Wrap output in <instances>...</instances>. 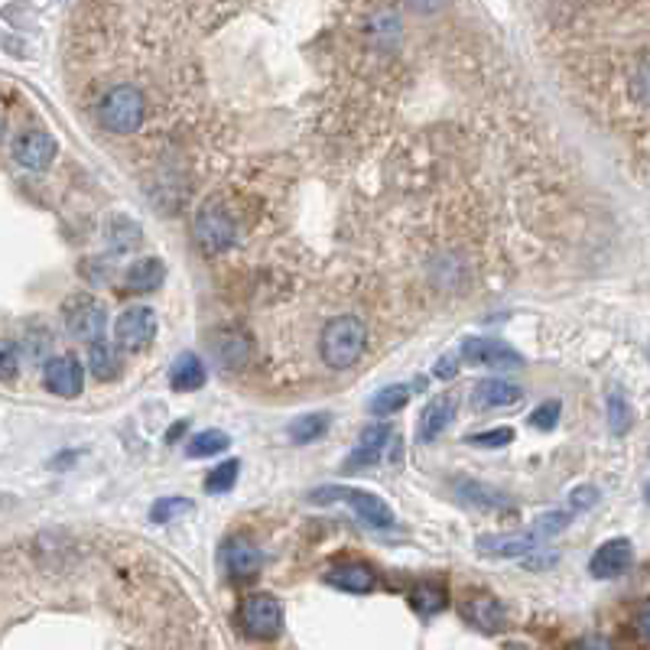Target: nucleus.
<instances>
[{
  "mask_svg": "<svg viewBox=\"0 0 650 650\" xmlns=\"http://www.w3.org/2000/svg\"><path fill=\"white\" fill-rule=\"evenodd\" d=\"M368 352V326L358 316H335L319 335V355L332 371L355 368Z\"/></svg>",
  "mask_w": 650,
  "mask_h": 650,
  "instance_id": "1",
  "label": "nucleus"
},
{
  "mask_svg": "<svg viewBox=\"0 0 650 650\" xmlns=\"http://www.w3.org/2000/svg\"><path fill=\"white\" fill-rule=\"evenodd\" d=\"M98 118L111 133H121V137L137 133L146 121V98L137 85H128V82L115 85L105 92V98L98 105Z\"/></svg>",
  "mask_w": 650,
  "mask_h": 650,
  "instance_id": "2",
  "label": "nucleus"
},
{
  "mask_svg": "<svg viewBox=\"0 0 650 650\" xmlns=\"http://www.w3.org/2000/svg\"><path fill=\"white\" fill-rule=\"evenodd\" d=\"M309 501L312 505H332V501H339V505H348L362 523H368V527H375V530H388L393 527V511H390V505L385 498H378V495H371V492H365V488H345V485H322V488H316L312 495H309Z\"/></svg>",
  "mask_w": 650,
  "mask_h": 650,
  "instance_id": "3",
  "label": "nucleus"
},
{
  "mask_svg": "<svg viewBox=\"0 0 650 650\" xmlns=\"http://www.w3.org/2000/svg\"><path fill=\"white\" fill-rule=\"evenodd\" d=\"M196 241L205 255H225L238 241V225L218 199H205L196 212Z\"/></svg>",
  "mask_w": 650,
  "mask_h": 650,
  "instance_id": "4",
  "label": "nucleus"
},
{
  "mask_svg": "<svg viewBox=\"0 0 650 650\" xmlns=\"http://www.w3.org/2000/svg\"><path fill=\"white\" fill-rule=\"evenodd\" d=\"M156 332H159L156 312L150 306H130L115 322V348L128 355H140L153 345Z\"/></svg>",
  "mask_w": 650,
  "mask_h": 650,
  "instance_id": "5",
  "label": "nucleus"
},
{
  "mask_svg": "<svg viewBox=\"0 0 650 650\" xmlns=\"http://www.w3.org/2000/svg\"><path fill=\"white\" fill-rule=\"evenodd\" d=\"M66 316V329L72 339L79 342H98L108 329V309L105 303H98L95 296H72L62 309Z\"/></svg>",
  "mask_w": 650,
  "mask_h": 650,
  "instance_id": "6",
  "label": "nucleus"
},
{
  "mask_svg": "<svg viewBox=\"0 0 650 650\" xmlns=\"http://www.w3.org/2000/svg\"><path fill=\"white\" fill-rule=\"evenodd\" d=\"M241 628L255 641H273L283 631V605L267 592L248 595L241 602Z\"/></svg>",
  "mask_w": 650,
  "mask_h": 650,
  "instance_id": "7",
  "label": "nucleus"
},
{
  "mask_svg": "<svg viewBox=\"0 0 650 650\" xmlns=\"http://www.w3.org/2000/svg\"><path fill=\"white\" fill-rule=\"evenodd\" d=\"M209 352H212V358L222 371L235 375V371L248 368V362L255 355V345L241 329H218V332L209 335Z\"/></svg>",
  "mask_w": 650,
  "mask_h": 650,
  "instance_id": "8",
  "label": "nucleus"
},
{
  "mask_svg": "<svg viewBox=\"0 0 650 650\" xmlns=\"http://www.w3.org/2000/svg\"><path fill=\"white\" fill-rule=\"evenodd\" d=\"M462 358L469 365H478V368H492V371H511L520 368L523 358L511 345L498 342V339H485V335H475V339H465L462 342Z\"/></svg>",
  "mask_w": 650,
  "mask_h": 650,
  "instance_id": "9",
  "label": "nucleus"
},
{
  "mask_svg": "<svg viewBox=\"0 0 650 650\" xmlns=\"http://www.w3.org/2000/svg\"><path fill=\"white\" fill-rule=\"evenodd\" d=\"M222 566H225L232 582H251L260 572V566H263L258 543L251 536H245V533L228 536L225 546H222Z\"/></svg>",
  "mask_w": 650,
  "mask_h": 650,
  "instance_id": "10",
  "label": "nucleus"
},
{
  "mask_svg": "<svg viewBox=\"0 0 650 650\" xmlns=\"http://www.w3.org/2000/svg\"><path fill=\"white\" fill-rule=\"evenodd\" d=\"M631 563H635V546H631V540H628V536H612V540H605V543L592 553L589 572H592L595 579H618V576H625V572L631 569Z\"/></svg>",
  "mask_w": 650,
  "mask_h": 650,
  "instance_id": "11",
  "label": "nucleus"
},
{
  "mask_svg": "<svg viewBox=\"0 0 650 650\" xmlns=\"http://www.w3.org/2000/svg\"><path fill=\"white\" fill-rule=\"evenodd\" d=\"M456 498L472 508V511H482V515H501V511H515V498H508L505 492L478 482V478H456Z\"/></svg>",
  "mask_w": 650,
  "mask_h": 650,
  "instance_id": "12",
  "label": "nucleus"
},
{
  "mask_svg": "<svg viewBox=\"0 0 650 650\" xmlns=\"http://www.w3.org/2000/svg\"><path fill=\"white\" fill-rule=\"evenodd\" d=\"M43 381L56 397H79L85 388V368L75 355H52L43 368Z\"/></svg>",
  "mask_w": 650,
  "mask_h": 650,
  "instance_id": "13",
  "label": "nucleus"
},
{
  "mask_svg": "<svg viewBox=\"0 0 650 650\" xmlns=\"http://www.w3.org/2000/svg\"><path fill=\"white\" fill-rule=\"evenodd\" d=\"M56 150H59V143H56L52 133H46V130H26V133H20L16 143H13V159H16L23 169L39 173V169H46V166L56 159Z\"/></svg>",
  "mask_w": 650,
  "mask_h": 650,
  "instance_id": "14",
  "label": "nucleus"
},
{
  "mask_svg": "<svg viewBox=\"0 0 650 650\" xmlns=\"http://www.w3.org/2000/svg\"><path fill=\"white\" fill-rule=\"evenodd\" d=\"M540 546V536L533 530L527 533H501V536H482L478 553L482 556H498V559H523Z\"/></svg>",
  "mask_w": 650,
  "mask_h": 650,
  "instance_id": "15",
  "label": "nucleus"
},
{
  "mask_svg": "<svg viewBox=\"0 0 650 650\" xmlns=\"http://www.w3.org/2000/svg\"><path fill=\"white\" fill-rule=\"evenodd\" d=\"M523 400V388L511 385V381H501V378H488V381H478L472 390V406L478 413H488V410H505V406H515Z\"/></svg>",
  "mask_w": 650,
  "mask_h": 650,
  "instance_id": "16",
  "label": "nucleus"
},
{
  "mask_svg": "<svg viewBox=\"0 0 650 650\" xmlns=\"http://www.w3.org/2000/svg\"><path fill=\"white\" fill-rule=\"evenodd\" d=\"M456 419V400L452 397H433L426 406H423V413H419V423H416V436H419V442H436L446 429H449V423Z\"/></svg>",
  "mask_w": 650,
  "mask_h": 650,
  "instance_id": "17",
  "label": "nucleus"
},
{
  "mask_svg": "<svg viewBox=\"0 0 650 650\" xmlns=\"http://www.w3.org/2000/svg\"><path fill=\"white\" fill-rule=\"evenodd\" d=\"M326 582L342 592H352V595H368L378 586V572L368 563H342L326 572Z\"/></svg>",
  "mask_w": 650,
  "mask_h": 650,
  "instance_id": "18",
  "label": "nucleus"
},
{
  "mask_svg": "<svg viewBox=\"0 0 650 650\" xmlns=\"http://www.w3.org/2000/svg\"><path fill=\"white\" fill-rule=\"evenodd\" d=\"M462 615H465L475 628H482V631H501V628L508 625V612H505V605H501L495 595H485V592L469 595V602H465Z\"/></svg>",
  "mask_w": 650,
  "mask_h": 650,
  "instance_id": "19",
  "label": "nucleus"
},
{
  "mask_svg": "<svg viewBox=\"0 0 650 650\" xmlns=\"http://www.w3.org/2000/svg\"><path fill=\"white\" fill-rule=\"evenodd\" d=\"M390 436H393L390 426H371V429H365L362 439H358V446L352 449L345 469H348V472H358V469H365V465H375V462L381 459V452H385Z\"/></svg>",
  "mask_w": 650,
  "mask_h": 650,
  "instance_id": "20",
  "label": "nucleus"
},
{
  "mask_svg": "<svg viewBox=\"0 0 650 650\" xmlns=\"http://www.w3.org/2000/svg\"><path fill=\"white\" fill-rule=\"evenodd\" d=\"M365 33H368V43L375 46V49H393L397 43H400V36H403V23H400V16L390 10V7H381V10H375L371 16H368V26H365Z\"/></svg>",
  "mask_w": 650,
  "mask_h": 650,
  "instance_id": "21",
  "label": "nucleus"
},
{
  "mask_svg": "<svg viewBox=\"0 0 650 650\" xmlns=\"http://www.w3.org/2000/svg\"><path fill=\"white\" fill-rule=\"evenodd\" d=\"M163 276H166V267L159 258L133 260L125 273V289L128 293H153V289H159Z\"/></svg>",
  "mask_w": 650,
  "mask_h": 650,
  "instance_id": "22",
  "label": "nucleus"
},
{
  "mask_svg": "<svg viewBox=\"0 0 650 650\" xmlns=\"http://www.w3.org/2000/svg\"><path fill=\"white\" fill-rule=\"evenodd\" d=\"M140 225L133 222V218H125V215H115L111 222H108V228H105V241H108V251L115 255V258H125L130 255L137 245H140Z\"/></svg>",
  "mask_w": 650,
  "mask_h": 650,
  "instance_id": "23",
  "label": "nucleus"
},
{
  "mask_svg": "<svg viewBox=\"0 0 650 650\" xmlns=\"http://www.w3.org/2000/svg\"><path fill=\"white\" fill-rule=\"evenodd\" d=\"M410 605H413V612H419L423 618L442 612V608L449 605V589H446V582H439V579L419 582V586L410 592Z\"/></svg>",
  "mask_w": 650,
  "mask_h": 650,
  "instance_id": "24",
  "label": "nucleus"
},
{
  "mask_svg": "<svg viewBox=\"0 0 650 650\" xmlns=\"http://www.w3.org/2000/svg\"><path fill=\"white\" fill-rule=\"evenodd\" d=\"M169 385L176 390L202 388V385H205V365H202V358L192 355V352H182V355L173 362V368H169Z\"/></svg>",
  "mask_w": 650,
  "mask_h": 650,
  "instance_id": "25",
  "label": "nucleus"
},
{
  "mask_svg": "<svg viewBox=\"0 0 650 650\" xmlns=\"http://www.w3.org/2000/svg\"><path fill=\"white\" fill-rule=\"evenodd\" d=\"M88 368L98 381H115L121 378V352L98 339L88 345Z\"/></svg>",
  "mask_w": 650,
  "mask_h": 650,
  "instance_id": "26",
  "label": "nucleus"
},
{
  "mask_svg": "<svg viewBox=\"0 0 650 650\" xmlns=\"http://www.w3.org/2000/svg\"><path fill=\"white\" fill-rule=\"evenodd\" d=\"M329 423H332L329 413H306V416H296V419L289 423V439H293L296 446L316 442V439L326 436Z\"/></svg>",
  "mask_w": 650,
  "mask_h": 650,
  "instance_id": "27",
  "label": "nucleus"
},
{
  "mask_svg": "<svg viewBox=\"0 0 650 650\" xmlns=\"http://www.w3.org/2000/svg\"><path fill=\"white\" fill-rule=\"evenodd\" d=\"M228 446H232V439H228L222 429H202V433H196V436L189 439L186 456H189V459H209V456L225 452Z\"/></svg>",
  "mask_w": 650,
  "mask_h": 650,
  "instance_id": "28",
  "label": "nucleus"
},
{
  "mask_svg": "<svg viewBox=\"0 0 650 650\" xmlns=\"http://www.w3.org/2000/svg\"><path fill=\"white\" fill-rule=\"evenodd\" d=\"M410 400V388L406 385H388L371 397V413L375 416H393L406 406Z\"/></svg>",
  "mask_w": 650,
  "mask_h": 650,
  "instance_id": "29",
  "label": "nucleus"
},
{
  "mask_svg": "<svg viewBox=\"0 0 650 650\" xmlns=\"http://www.w3.org/2000/svg\"><path fill=\"white\" fill-rule=\"evenodd\" d=\"M238 472H241V462H238V459L218 462V465L209 472V478H205V492H209V495H225V492H232L235 482H238Z\"/></svg>",
  "mask_w": 650,
  "mask_h": 650,
  "instance_id": "30",
  "label": "nucleus"
},
{
  "mask_svg": "<svg viewBox=\"0 0 650 650\" xmlns=\"http://www.w3.org/2000/svg\"><path fill=\"white\" fill-rule=\"evenodd\" d=\"M631 426V406L622 393H608V429L612 436H625Z\"/></svg>",
  "mask_w": 650,
  "mask_h": 650,
  "instance_id": "31",
  "label": "nucleus"
},
{
  "mask_svg": "<svg viewBox=\"0 0 650 650\" xmlns=\"http://www.w3.org/2000/svg\"><path fill=\"white\" fill-rule=\"evenodd\" d=\"M196 505L189 501V498H159L153 508H150V520L153 523H169V520H176L179 515H189Z\"/></svg>",
  "mask_w": 650,
  "mask_h": 650,
  "instance_id": "32",
  "label": "nucleus"
},
{
  "mask_svg": "<svg viewBox=\"0 0 650 650\" xmlns=\"http://www.w3.org/2000/svg\"><path fill=\"white\" fill-rule=\"evenodd\" d=\"M469 446H478V449H501V446H511L515 442V429L511 426H498V429H485V433H469L465 436Z\"/></svg>",
  "mask_w": 650,
  "mask_h": 650,
  "instance_id": "33",
  "label": "nucleus"
},
{
  "mask_svg": "<svg viewBox=\"0 0 650 650\" xmlns=\"http://www.w3.org/2000/svg\"><path fill=\"white\" fill-rule=\"evenodd\" d=\"M16 375H20V348L13 342L0 339V381L10 385V381H16Z\"/></svg>",
  "mask_w": 650,
  "mask_h": 650,
  "instance_id": "34",
  "label": "nucleus"
},
{
  "mask_svg": "<svg viewBox=\"0 0 650 650\" xmlns=\"http://www.w3.org/2000/svg\"><path fill=\"white\" fill-rule=\"evenodd\" d=\"M559 410H563V403H559V400H546V403H540V406L530 413V426H533V429H553V426L559 423Z\"/></svg>",
  "mask_w": 650,
  "mask_h": 650,
  "instance_id": "35",
  "label": "nucleus"
},
{
  "mask_svg": "<svg viewBox=\"0 0 650 650\" xmlns=\"http://www.w3.org/2000/svg\"><path fill=\"white\" fill-rule=\"evenodd\" d=\"M572 520L569 511H553V515H543V518L533 523V533L536 536H553V533H559V530H566V523Z\"/></svg>",
  "mask_w": 650,
  "mask_h": 650,
  "instance_id": "36",
  "label": "nucleus"
},
{
  "mask_svg": "<svg viewBox=\"0 0 650 650\" xmlns=\"http://www.w3.org/2000/svg\"><path fill=\"white\" fill-rule=\"evenodd\" d=\"M631 88H635V102H638V105H648V52H641V59H638Z\"/></svg>",
  "mask_w": 650,
  "mask_h": 650,
  "instance_id": "37",
  "label": "nucleus"
},
{
  "mask_svg": "<svg viewBox=\"0 0 650 650\" xmlns=\"http://www.w3.org/2000/svg\"><path fill=\"white\" fill-rule=\"evenodd\" d=\"M599 501V488H592V485H582V488H576L572 495H569V508L579 515V511H586V508H592Z\"/></svg>",
  "mask_w": 650,
  "mask_h": 650,
  "instance_id": "38",
  "label": "nucleus"
},
{
  "mask_svg": "<svg viewBox=\"0 0 650 650\" xmlns=\"http://www.w3.org/2000/svg\"><path fill=\"white\" fill-rule=\"evenodd\" d=\"M569 650H615V645L608 638H602V635H586V638H579Z\"/></svg>",
  "mask_w": 650,
  "mask_h": 650,
  "instance_id": "39",
  "label": "nucleus"
},
{
  "mask_svg": "<svg viewBox=\"0 0 650 650\" xmlns=\"http://www.w3.org/2000/svg\"><path fill=\"white\" fill-rule=\"evenodd\" d=\"M433 375H436V378H442V381H452V378L459 375V362H456L452 355H446V358H439V362H436Z\"/></svg>",
  "mask_w": 650,
  "mask_h": 650,
  "instance_id": "40",
  "label": "nucleus"
},
{
  "mask_svg": "<svg viewBox=\"0 0 650 650\" xmlns=\"http://www.w3.org/2000/svg\"><path fill=\"white\" fill-rule=\"evenodd\" d=\"M416 13H436V10H442L446 7V0H406Z\"/></svg>",
  "mask_w": 650,
  "mask_h": 650,
  "instance_id": "41",
  "label": "nucleus"
},
{
  "mask_svg": "<svg viewBox=\"0 0 650 650\" xmlns=\"http://www.w3.org/2000/svg\"><path fill=\"white\" fill-rule=\"evenodd\" d=\"M635 628H638L641 645H648V605H641V608H638V622H635Z\"/></svg>",
  "mask_w": 650,
  "mask_h": 650,
  "instance_id": "42",
  "label": "nucleus"
}]
</instances>
